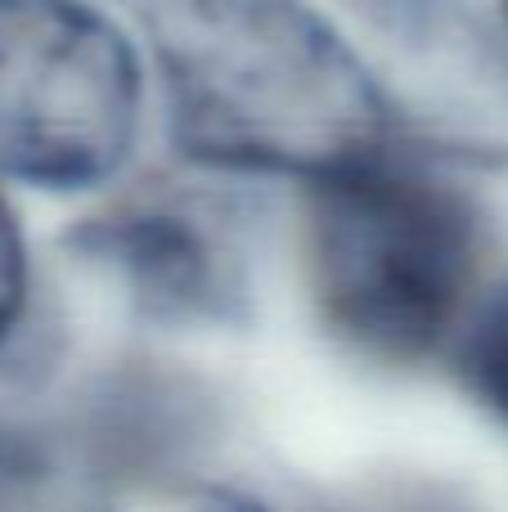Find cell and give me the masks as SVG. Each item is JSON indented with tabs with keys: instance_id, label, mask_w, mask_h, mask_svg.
Here are the masks:
<instances>
[{
	"instance_id": "obj_1",
	"label": "cell",
	"mask_w": 508,
	"mask_h": 512,
	"mask_svg": "<svg viewBox=\"0 0 508 512\" xmlns=\"http://www.w3.org/2000/svg\"><path fill=\"white\" fill-rule=\"evenodd\" d=\"M180 140L248 171H324L378 153L383 99L297 0H153Z\"/></svg>"
},
{
	"instance_id": "obj_2",
	"label": "cell",
	"mask_w": 508,
	"mask_h": 512,
	"mask_svg": "<svg viewBox=\"0 0 508 512\" xmlns=\"http://www.w3.org/2000/svg\"><path fill=\"white\" fill-rule=\"evenodd\" d=\"M306 265L333 333L410 360L450 333L477 279V221L450 185L383 153L311 180Z\"/></svg>"
},
{
	"instance_id": "obj_3",
	"label": "cell",
	"mask_w": 508,
	"mask_h": 512,
	"mask_svg": "<svg viewBox=\"0 0 508 512\" xmlns=\"http://www.w3.org/2000/svg\"><path fill=\"white\" fill-rule=\"evenodd\" d=\"M126 32L86 0H0V167L45 189L113 176L140 131Z\"/></svg>"
},
{
	"instance_id": "obj_4",
	"label": "cell",
	"mask_w": 508,
	"mask_h": 512,
	"mask_svg": "<svg viewBox=\"0 0 508 512\" xmlns=\"http://www.w3.org/2000/svg\"><path fill=\"white\" fill-rule=\"evenodd\" d=\"M468 378H473L477 396L508 423V301H500L477 324L473 342H468Z\"/></svg>"
},
{
	"instance_id": "obj_5",
	"label": "cell",
	"mask_w": 508,
	"mask_h": 512,
	"mask_svg": "<svg viewBox=\"0 0 508 512\" xmlns=\"http://www.w3.org/2000/svg\"><path fill=\"white\" fill-rule=\"evenodd\" d=\"M23 297H27V256L14 216H9L5 198H0V337L14 328Z\"/></svg>"
},
{
	"instance_id": "obj_6",
	"label": "cell",
	"mask_w": 508,
	"mask_h": 512,
	"mask_svg": "<svg viewBox=\"0 0 508 512\" xmlns=\"http://www.w3.org/2000/svg\"><path fill=\"white\" fill-rule=\"evenodd\" d=\"M504 14H508V0H504Z\"/></svg>"
}]
</instances>
